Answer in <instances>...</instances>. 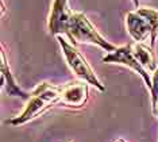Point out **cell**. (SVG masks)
Instances as JSON below:
<instances>
[{
    "instance_id": "obj_6",
    "label": "cell",
    "mask_w": 158,
    "mask_h": 142,
    "mask_svg": "<svg viewBox=\"0 0 158 142\" xmlns=\"http://www.w3.org/2000/svg\"><path fill=\"white\" fill-rule=\"evenodd\" d=\"M72 14L73 11L68 7V0H53L48 22L50 34L54 37L64 34L66 35Z\"/></svg>"
},
{
    "instance_id": "obj_4",
    "label": "cell",
    "mask_w": 158,
    "mask_h": 142,
    "mask_svg": "<svg viewBox=\"0 0 158 142\" xmlns=\"http://www.w3.org/2000/svg\"><path fill=\"white\" fill-rule=\"evenodd\" d=\"M57 41L60 43L61 52L64 54L68 67L70 68V71L77 76L81 81H85L87 84L93 85L95 88H98L99 91L104 92L106 87L102 84V81L98 79V76L95 75L93 69L91 68V65L88 64V61L85 60V57L77 50L76 45H72V43L65 39L62 35L57 37Z\"/></svg>"
},
{
    "instance_id": "obj_8",
    "label": "cell",
    "mask_w": 158,
    "mask_h": 142,
    "mask_svg": "<svg viewBox=\"0 0 158 142\" xmlns=\"http://www.w3.org/2000/svg\"><path fill=\"white\" fill-rule=\"evenodd\" d=\"M0 73H2V88L6 91V93L8 96H16L20 97L23 100H28L31 97V93L24 92L19 85L16 84V80L14 79V76L11 73V68L8 65V61L6 58V53H4V46L2 45V53H0Z\"/></svg>"
},
{
    "instance_id": "obj_12",
    "label": "cell",
    "mask_w": 158,
    "mask_h": 142,
    "mask_svg": "<svg viewBox=\"0 0 158 142\" xmlns=\"http://www.w3.org/2000/svg\"><path fill=\"white\" fill-rule=\"evenodd\" d=\"M4 12H6V8H4V3L2 2V14L4 15Z\"/></svg>"
},
{
    "instance_id": "obj_14",
    "label": "cell",
    "mask_w": 158,
    "mask_h": 142,
    "mask_svg": "<svg viewBox=\"0 0 158 142\" xmlns=\"http://www.w3.org/2000/svg\"><path fill=\"white\" fill-rule=\"evenodd\" d=\"M115 142H126V141H123V140H116Z\"/></svg>"
},
{
    "instance_id": "obj_9",
    "label": "cell",
    "mask_w": 158,
    "mask_h": 142,
    "mask_svg": "<svg viewBox=\"0 0 158 142\" xmlns=\"http://www.w3.org/2000/svg\"><path fill=\"white\" fill-rule=\"evenodd\" d=\"M132 54L136 58L141 67L149 73H154L157 71L158 65L156 60V54L153 52L152 46H147L143 42L132 43Z\"/></svg>"
},
{
    "instance_id": "obj_7",
    "label": "cell",
    "mask_w": 158,
    "mask_h": 142,
    "mask_svg": "<svg viewBox=\"0 0 158 142\" xmlns=\"http://www.w3.org/2000/svg\"><path fill=\"white\" fill-rule=\"evenodd\" d=\"M88 100V84L85 81H73L61 85V103L68 107L81 108Z\"/></svg>"
},
{
    "instance_id": "obj_5",
    "label": "cell",
    "mask_w": 158,
    "mask_h": 142,
    "mask_svg": "<svg viewBox=\"0 0 158 142\" xmlns=\"http://www.w3.org/2000/svg\"><path fill=\"white\" fill-rule=\"evenodd\" d=\"M104 62L108 64H119L123 65V67H127L132 69L135 73H138L141 77L143 79L146 87L149 88V91L152 89V76H150L149 72H146L145 69L141 67V64L136 61V58L132 54V43H128L126 46H118L116 50L111 53H107L106 56L103 57Z\"/></svg>"
},
{
    "instance_id": "obj_3",
    "label": "cell",
    "mask_w": 158,
    "mask_h": 142,
    "mask_svg": "<svg viewBox=\"0 0 158 142\" xmlns=\"http://www.w3.org/2000/svg\"><path fill=\"white\" fill-rule=\"evenodd\" d=\"M66 37L73 41L74 43H88V45L98 46L100 49L106 50L107 53H111L116 50V45L108 42L106 38H103L99 34V31L95 26L89 22V19L82 12H73L69 22L66 31Z\"/></svg>"
},
{
    "instance_id": "obj_10",
    "label": "cell",
    "mask_w": 158,
    "mask_h": 142,
    "mask_svg": "<svg viewBox=\"0 0 158 142\" xmlns=\"http://www.w3.org/2000/svg\"><path fill=\"white\" fill-rule=\"evenodd\" d=\"M150 95H152V107L154 110L158 103V68L154 73H152V89H150Z\"/></svg>"
},
{
    "instance_id": "obj_11",
    "label": "cell",
    "mask_w": 158,
    "mask_h": 142,
    "mask_svg": "<svg viewBox=\"0 0 158 142\" xmlns=\"http://www.w3.org/2000/svg\"><path fill=\"white\" fill-rule=\"evenodd\" d=\"M153 112H154V114H156V115L158 116V103H157V105H156V108H154V110H153Z\"/></svg>"
},
{
    "instance_id": "obj_13",
    "label": "cell",
    "mask_w": 158,
    "mask_h": 142,
    "mask_svg": "<svg viewBox=\"0 0 158 142\" xmlns=\"http://www.w3.org/2000/svg\"><path fill=\"white\" fill-rule=\"evenodd\" d=\"M132 2H134V4H135V7H136V8H139V3H138V0H132Z\"/></svg>"
},
{
    "instance_id": "obj_1",
    "label": "cell",
    "mask_w": 158,
    "mask_h": 142,
    "mask_svg": "<svg viewBox=\"0 0 158 142\" xmlns=\"http://www.w3.org/2000/svg\"><path fill=\"white\" fill-rule=\"evenodd\" d=\"M57 103H61V87L42 83L31 92V97L27 100L24 110L19 115L6 121V123L10 126H22L44 114Z\"/></svg>"
},
{
    "instance_id": "obj_2",
    "label": "cell",
    "mask_w": 158,
    "mask_h": 142,
    "mask_svg": "<svg viewBox=\"0 0 158 142\" xmlns=\"http://www.w3.org/2000/svg\"><path fill=\"white\" fill-rule=\"evenodd\" d=\"M126 27L135 42H145L150 38V46L154 47L158 37V10L139 7L126 15Z\"/></svg>"
}]
</instances>
